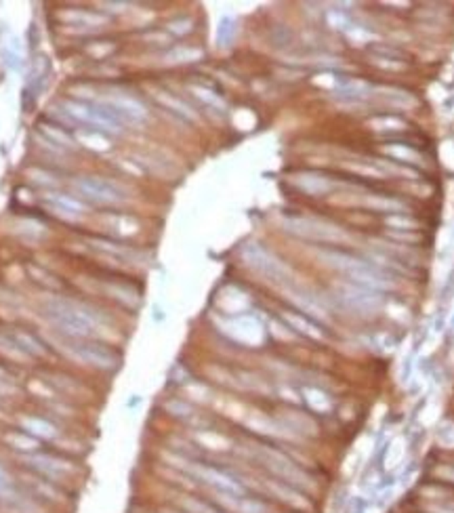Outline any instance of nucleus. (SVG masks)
<instances>
[{
  "label": "nucleus",
  "mask_w": 454,
  "mask_h": 513,
  "mask_svg": "<svg viewBox=\"0 0 454 513\" xmlns=\"http://www.w3.org/2000/svg\"><path fill=\"white\" fill-rule=\"evenodd\" d=\"M44 314L66 337H74V339H89L99 333L103 324V320L91 314L85 305L61 297L47 299Z\"/></svg>",
  "instance_id": "1"
},
{
  "label": "nucleus",
  "mask_w": 454,
  "mask_h": 513,
  "mask_svg": "<svg viewBox=\"0 0 454 513\" xmlns=\"http://www.w3.org/2000/svg\"><path fill=\"white\" fill-rule=\"evenodd\" d=\"M74 187L80 191L83 198L91 200L95 204H118L126 200V189L109 179L103 177H80L74 181Z\"/></svg>",
  "instance_id": "2"
},
{
  "label": "nucleus",
  "mask_w": 454,
  "mask_h": 513,
  "mask_svg": "<svg viewBox=\"0 0 454 513\" xmlns=\"http://www.w3.org/2000/svg\"><path fill=\"white\" fill-rule=\"evenodd\" d=\"M66 351L74 358V360H80L85 364H91L95 368H103V370H109L116 366L118 358L114 355V351H109L105 345L101 343L85 341V339H74V337H68V341H64Z\"/></svg>",
  "instance_id": "3"
},
{
  "label": "nucleus",
  "mask_w": 454,
  "mask_h": 513,
  "mask_svg": "<svg viewBox=\"0 0 454 513\" xmlns=\"http://www.w3.org/2000/svg\"><path fill=\"white\" fill-rule=\"evenodd\" d=\"M198 473H200V478L206 484H210L223 497H242V486L234 478H229L227 473H223L219 469H213V467H200Z\"/></svg>",
  "instance_id": "4"
},
{
  "label": "nucleus",
  "mask_w": 454,
  "mask_h": 513,
  "mask_svg": "<svg viewBox=\"0 0 454 513\" xmlns=\"http://www.w3.org/2000/svg\"><path fill=\"white\" fill-rule=\"evenodd\" d=\"M28 465H32L36 471H40L42 476L53 478V480L66 478V476H70L74 471V467L68 461H61V459H55V456H47V454H32V456H28Z\"/></svg>",
  "instance_id": "5"
},
{
  "label": "nucleus",
  "mask_w": 454,
  "mask_h": 513,
  "mask_svg": "<svg viewBox=\"0 0 454 513\" xmlns=\"http://www.w3.org/2000/svg\"><path fill=\"white\" fill-rule=\"evenodd\" d=\"M244 255H246L249 263H251L255 269H259L261 273L270 276L273 280H280V276L284 273V265L277 263L268 251H263V249H259V247H255V244H253V247H246Z\"/></svg>",
  "instance_id": "6"
},
{
  "label": "nucleus",
  "mask_w": 454,
  "mask_h": 513,
  "mask_svg": "<svg viewBox=\"0 0 454 513\" xmlns=\"http://www.w3.org/2000/svg\"><path fill=\"white\" fill-rule=\"evenodd\" d=\"M265 465L272 469L273 473H277V476H282L286 482H294V484H305V476L288 461V459H284V456H280V454H275V452H268L265 454Z\"/></svg>",
  "instance_id": "7"
},
{
  "label": "nucleus",
  "mask_w": 454,
  "mask_h": 513,
  "mask_svg": "<svg viewBox=\"0 0 454 513\" xmlns=\"http://www.w3.org/2000/svg\"><path fill=\"white\" fill-rule=\"evenodd\" d=\"M44 204L51 206L57 215L61 217H68V219H74V217H80L83 215V204L70 196H64V194H47L44 196Z\"/></svg>",
  "instance_id": "8"
},
{
  "label": "nucleus",
  "mask_w": 454,
  "mask_h": 513,
  "mask_svg": "<svg viewBox=\"0 0 454 513\" xmlns=\"http://www.w3.org/2000/svg\"><path fill=\"white\" fill-rule=\"evenodd\" d=\"M49 70H51V64H49V57H36L32 68H30V78H28V93H32V97H36L44 85L49 81Z\"/></svg>",
  "instance_id": "9"
},
{
  "label": "nucleus",
  "mask_w": 454,
  "mask_h": 513,
  "mask_svg": "<svg viewBox=\"0 0 454 513\" xmlns=\"http://www.w3.org/2000/svg\"><path fill=\"white\" fill-rule=\"evenodd\" d=\"M2 57H4V64L8 66V68H19L21 66V61H23V49H21V45H19V40L17 38H11L6 45H4V49H2Z\"/></svg>",
  "instance_id": "10"
},
{
  "label": "nucleus",
  "mask_w": 454,
  "mask_h": 513,
  "mask_svg": "<svg viewBox=\"0 0 454 513\" xmlns=\"http://www.w3.org/2000/svg\"><path fill=\"white\" fill-rule=\"evenodd\" d=\"M229 507H234L238 513H268V507L255 499H244V497H227Z\"/></svg>",
  "instance_id": "11"
},
{
  "label": "nucleus",
  "mask_w": 454,
  "mask_h": 513,
  "mask_svg": "<svg viewBox=\"0 0 454 513\" xmlns=\"http://www.w3.org/2000/svg\"><path fill=\"white\" fill-rule=\"evenodd\" d=\"M23 428L28 429L30 433L38 435V437H53L55 435V428L42 419H36V417H28L23 419Z\"/></svg>",
  "instance_id": "12"
},
{
  "label": "nucleus",
  "mask_w": 454,
  "mask_h": 513,
  "mask_svg": "<svg viewBox=\"0 0 454 513\" xmlns=\"http://www.w3.org/2000/svg\"><path fill=\"white\" fill-rule=\"evenodd\" d=\"M273 490L280 495V499L282 501H286V503H290V505H294V507H307V501L301 497V495H297V493H292V490H288L286 486H277V484H273L272 486Z\"/></svg>",
  "instance_id": "13"
},
{
  "label": "nucleus",
  "mask_w": 454,
  "mask_h": 513,
  "mask_svg": "<svg viewBox=\"0 0 454 513\" xmlns=\"http://www.w3.org/2000/svg\"><path fill=\"white\" fill-rule=\"evenodd\" d=\"M183 507L189 513H217L215 509H210L208 505H204L200 501H193V499H185L183 501Z\"/></svg>",
  "instance_id": "14"
},
{
  "label": "nucleus",
  "mask_w": 454,
  "mask_h": 513,
  "mask_svg": "<svg viewBox=\"0 0 454 513\" xmlns=\"http://www.w3.org/2000/svg\"><path fill=\"white\" fill-rule=\"evenodd\" d=\"M8 484H11V478H8V473L0 467V495H4V493L8 490Z\"/></svg>",
  "instance_id": "15"
}]
</instances>
